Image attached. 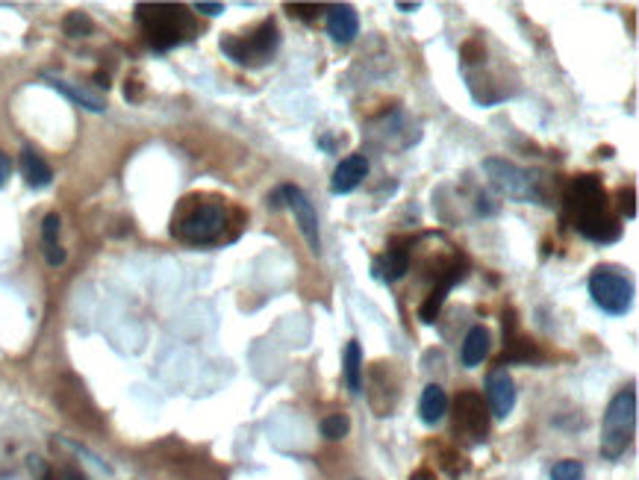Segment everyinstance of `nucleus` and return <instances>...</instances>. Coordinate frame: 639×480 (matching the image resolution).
I'll return each instance as SVG.
<instances>
[{
    "instance_id": "4468645a",
    "label": "nucleus",
    "mask_w": 639,
    "mask_h": 480,
    "mask_svg": "<svg viewBox=\"0 0 639 480\" xmlns=\"http://www.w3.org/2000/svg\"><path fill=\"white\" fill-rule=\"evenodd\" d=\"M407 271H410V248H404V245H395L383 257L374 260V277H380L386 283L401 280Z\"/></svg>"
},
{
    "instance_id": "f8f14e48",
    "label": "nucleus",
    "mask_w": 639,
    "mask_h": 480,
    "mask_svg": "<svg viewBox=\"0 0 639 480\" xmlns=\"http://www.w3.org/2000/svg\"><path fill=\"white\" fill-rule=\"evenodd\" d=\"M327 33L333 36V42L339 45H351L360 33V18L357 9L348 3H336L327 9Z\"/></svg>"
},
{
    "instance_id": "9b49d317",
    "label": "nucleus",
    "mask_w": 639,
    "mask_h": 480,
    "mask_svg": "<svg viewBox=\"0 0 639 480\" xmlns=\"http://www.w3.org/2000/svg\"><path fill=\"white\" fill-rule=\"evenodd\" d=\"M366 174H369V160L363 154H351V157H345L336 165L333 180H330V192L333 195H348L366 180Z\"/></svg>"
},
{
    "instance_id": "20e7f679",
    "label": "nucleus",
    "mask_w": 639,
    "mask_h": 480,
    "mask_svg": "<svg viewBox=\"0 0 639 480\" xmlns=\"http://www.w3.org/2000/svg\"><path fill=\"white\" fill-rule=\"evenodd\" d=\"M280 45V30L277 21L266 18L248 39L245 36H224L221 39V51L230 56L236 65H248V68H260L274 56Z\"/></svg>"
},
{
    "instance_id": "9d476101",
    "label": "nucleus",
    "mask_w": 639,
    "mask_h": 480,
    "mask_svg": "<svg viewBox=\"0 0 639 480\" xmlns=\"http://www.w3.org/2000/svg\"><path fill=\"white\" fill-rule=\"evenodd\" d=\"M486 398L495 419H507L516 407V383L507 372V366H495L486 377Z\"/></svg>"
},
{
    "instance_id": "bb28decb",
    "label": "nucleus",
    "mask_w": 639,
    "mask_h": 480,
    "mask_svg": "<svg viewBox=\"0 0 639 480\" xmlns=\"http://www.w3.org/2000/svg\"><path fill=\"white\" fill-rule=\"evenodd\" d=\"M195 12H204V15H221V12H224V3H195Z\"/></svg>"
},
{
    "instance_id": "b1692460",
    "label": "nucleus",
    "mask_w": 639,
    "mask_h": 480,
    "mask_svg": "<svg viewBox=\"0 0 639 480\" xmlns=\"http://www.w3.org/2000/svg\"><path fill=\"white\" fill-rule=\"evenodd\" d=\"M619 210L625 218H634L637 215V195H634V189H622L619 192Z\"/></svg>"
},
{
    "instance_id": "423d86ee",
    "label": "nucleus",
    "mask_w": 639,
    "mask_h": 480,
    "mask_svg": "<svg viewBox=\"0 0 639 480\" xmlns=\"http://www.w3.org/2000/svg\"><path fill=\"white\" fill-rule=\"evenodd\" d=\"M589 295L607 316H625L634 304V283L619 268H595L589 274Z\"/></svg>"
},
{
    "instance_id": "f3484780",
    "label": "nucleus",
    "mask_w": 639,
    "mask_h": 480,
    "mask_svg": "<svg viewBox=\"0 0 639 480\" xmlns=\"http://www.w3.org/2000/svg\"><path fill=\"white\" fill-rule=\"evenodd\" d=\"M448 413V395L439 383H427L425 392H422V401H419V416L425 425H439Z\"/></svg>"
},
{
    "instance_id": "6ab92c4d",
    "label": "nucleus",
    "mask_w": 639,
    "mask_h": 480,
    "mask_svg": "<svg viewBox=\"0 0 639 480\" xmlns=\"http://www.w3.org/2000/svg\"><path fill=\"white\" fill-rule=\"evenodd\" d=\"M59 215L48 213L45 221H42V251H45V260L51 266H62L65 263V251L59 248Z\"/></svg>"
},
{
    "instance_id": "0eeeda50",
    "label": "nucleus",
    "mask_w": 639,
    "mask_h": 480,
    "mask_svg": "<svg viewBox=\"0 0 639 480\" xmlns=\"http://www.w3.org/2000/svg\"><path fill=\"white\" fill-rule=\"evenodd\" d=\"M566 210L572 215V221H584V218H592L598 213H607L610 204H607V192L601 186V180L595 174H584V177H575L569 192H566Z\"/></svg>"
},
{
    "instance_id": "f03ea898",
    "label": "nucleus",
    "mask_w": 639,
    "mask_h": 480,
    "mask_svg": "<svg viewBox=\"0 0 639 480\" xmlns=\"http://www.w3.org/2000/svg\"><path fill=\"white\" fill-rule=\"evenodd\" d=\"M634 433H637V392L622 389L610 401L601 422V454L607 460H619L628 451Z\"/></svg>"
},
{
    "instance_id": "ddd939ff",
    "label": "nucleus",
    "mask_w": 639,
    "mask_h": 480,
    "mask_svg": "<svg viewBox=\"0 0 639 480\" xmlns=\"http://www.w3.org/2000/svg\"><path fill=\"white\" fill-rule=\"evenodd\" d=\"M575 227H578V233H581L584 239L598 242V245H610V242H616V239L622 236V224H619V218L613 215V210L592 215V218H584V221H578Z\"/></svg>"
},
{
    "instance_id": "39448f33",
    "label": "nucleus",
    "mask_w": 639,
    "mask_h": 480,
    "mask_svg": "<svg viewBox=\"0 0 639 480\" xmlns=\"http://www.w3.org/2000/svg\"><path fill=\"white\" fill-rule=\"evenodd\" d=\"M483 171L489 177V183L504 195V198H513L519 204H539L542 201V189H539V177L519 168L516 162L498 160V157H489L483 160Z\"/></svg>"
},
{
    "instance_id": "cd10ccee",
    "label": "nucleus",
    "mask_w": 639,
    "mask_h": 480,
    "mask_svg": "<svg viewBox=\"0 0 639 480\" xmlns=\"http://www.w3.org/2000/svg\"><path fill=\"white\" fill-rule=\"evenodd\" d=\"M398 9H401V12H416L419 3H398Z\"/></svg>"
},
{
    "instance_id": "7ed1b4c3",
    "label": "nucleus",
    "mask_w": 639,
    "mask_h": 480,
    "mask_svg": "<svg viewBox=\"0 0 639 480\" xmlns=\"http://www.w3.org/2000/svg\"><path fill=\"white\" fill-rule=\"evenodd\" d=\"M227 227V213L218 201H198L174 218V236L186 245H210Z\"/></svg>"
},
{
    "instance_id": "6e6552de",
    "label": "nucleus",
    "mask_w": 639,
    "mask_h": 480,
    "mask_svg": "<svg viewBox=\"0 0 639 480\" xmlns=\"http://www.w3.org/2000/svg\"><path fill=\"white\" fill-rule=\"evenodd\" d=\"M280 198H283V204L295 215V224L301 227V233H304L310 251H313V254H321L319 213H316L313 201H310V198L304 195V189H298V186H280Z\"/></svg>"
},
{
    "instance_id": "4be33fe9",
    "label": "nucleus",
    "mask_w": 639,
    "mask_h": 480,
    "mask_svg": "<svg viewBox=\"0 0 639 480\" xmlns=\"http://www.w3.org/2000/svg\"><path fill=\"white\" fill-rule=\"evenodd\" d=\"M551 480H584V466L578 460H560L551 469Z\"/></svg>"
},
{
    "instance_id": "393cba45",
    "label": "nucleus",
    "mask_w": 639,
    "mask_h": 480,
    "mask_svg": "<svg viewBox=\"0 0 639 480\" xmlns=\"http://www.w3.org/2000/svg\"><path fill=\"white\" fill-rule=\"evenodd\" d=\"M286 9H289L292 15H298V18H313V15L319 12L321 6H319V3H289Z\"/></svg>"
},
{
    "instance_id": "5701e85b",
    "label": "nucleus",
    "mask_w": 639,
    "mask_h": 480,
    "mask_svg": "<svg viewBox=\"0 0 639 480\" xmlns=\"http://www.w3.org/2000/svg\"><path fill=\"white\" fill-rule=\"evenodd\" d=\"M348 430H351V422H348L345 416H327V419L321 422V433H324L327 439H342V436H348Z\"/></svg>"
},
{
    "instance_id": "f257e3e1",
    "label": "nucleus",
    "mask_w": 639,
    "mask_h": 480,
    "mask_svg": "<svg viewBox=\"0 0 639 480\" xmlns=\"http://www.w3.org/2000/svg\"><path fill=\"white\" fill-rule=\"evenodd\" d=\"M136 21L142 24L154 51H171L195 36V18L180 3H139Z\"/></svg>"
},
{
    "instance_id": "412c9836",
    "label": "nucleus",
    "mask_w": 639,
    "mask_h": 480,
    "mask_svg": "<svg viewBox=\"0 0 639 480\" xmlns=\"http://www.w3.org/2000/svg\"><path fill=\"white\" fill-rule=\"evenodd\" d=\"M62 30H65V36H71V39H86V36H92L95 24H92V18H89L86 12H71V15H65Z\"/></svg>"
},
{
    "instance_id": "dca6fc26",
    "label": "nucleus",
    "mask_w": 639,
    "mask_h": 480,
    "mask_svg": "<svg viewBox=\"0 0 639 480\" xmlns=\"http://www.w3.org/2000/svg\"><path fill=\"white\" fill-rule=\"evenodd\" d=\"M45 80L54 86L56 92H62L68 101H74L77 107L89 109V112H104V109H107V101H104L101 95H95V92H89V89H83V86H77V83H68V80H62V77H51V74H45Z\"/></svg>"
},
{
    "instance_id": "a878e982",
    "label": "nucleus",
    "mask_w": 639,
    "mask_h": 480,
    "mask_svg": "<svg viewBox=\"0 0 639 480\" xmlns=\"http://www.w3.org/2000/svg\"><path fill=\"white\" fill-rule=\"evenodd\" d=\"M9 177H12V160L0 151V189L9 183Z\"/></svg>"
},
{
    "instance_id": "1a4fd4ad",
    "label": "nucleus",
    "mask_w": 639,
    "mask_h": 480,
    "mask_svg": "<svg viewBox=\"0 0 639 480\" xmlns=\"http://www.w3.org/2000/svg\"><path fill=\"white\" fill-rule=\"evenodd\" d=\"M454 430L466 433L472 442H483L486 430H489V416L483 410L478 392H460L457 395V419H454Z\"/></svg>"
},
{
    "instance_id": "aec40b11",
    "label": "nucleus",
    "mask_w": 639,
    "mask_h": 480,
    "mask_svg": "<svg viewBox=\"0 0 639 480\" xmlns=\"http://www.w3.org/2000/svg\"><path fill=\"white\" fill-rule=\"evenodd\" d=\"M342 372H345V383H348V389L357 395V392L363 389V348H360V342H357V339H351V342H348V348H345Z\"/></svg>"
},
{
    "instance_id": "2eb2a0df",
    "label": "nucleus",
    "mask_w": 639,
    "mask_h": 480,
    "mask_svg": "<svg viewBox=\"0 0 639 480\" xmlns=\"http://www.w3.org/2000/svg\"><path fill=\"white\" fill-rule=\"evenodd\" d=\"M21 174L27 180L30 189H48L54 183V171L51 165L45 162V157L33 148H24L21 151Z\"/></svg>"
},
{
    "instance_id": "a211bd4d",
    "label": "nucleus",
    "mask_w": 639,
    "mask_h": 480,
    "mask_svg": "<svg viewBox=\"0 0 639 480\" xmlns=\"http://www.w3.org/2000/svg\"><path fill=\"white\" fill-rule=\"evenodd\" d=\"M489 354V330L486 327H472L469 333H466V342H463V351H460V357H463V366L466 369H475L483 363V357Z\"/></svg>"
}]
</instances>
